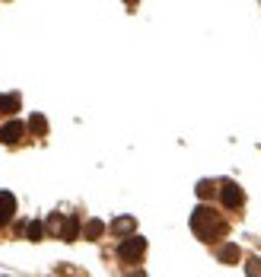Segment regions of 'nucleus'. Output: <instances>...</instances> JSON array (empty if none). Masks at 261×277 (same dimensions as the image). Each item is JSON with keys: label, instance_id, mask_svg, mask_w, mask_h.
Listing matches in <instances>:
<instances>
[{"label": "nucleus", "instance_id": "nucleus-1", "mask_svg": "<svg viewBox=\"0 0 261 277\" xmlns=\"http://www.w3.org/2000/svg\"><path fill=\"white\" fill-rule=\"evenodd\" d=\"M191 230L204 242H214V239L226 236V223L220 220V214H216L214 207H204V204L194 207V214H191Z\"/></svg>", "mask_w": 261, "mask_h": 277}, {"label": "nucleus", "instance_id": "nucleus-3", "mask_svg": "<svg viewBox=\"0 0 261 277\" xmlns=\"http://www.w3.org/2000/svg\"><path fill=\"white\" fill-rule=\"evenodd\" d=\"M220 201H223L226 210H239L246 198H242V188L236 185V182H223L220 185Z\"/></svg>", "mask_w": 261, "mask_h": 277}, {"label": "nucleus", "instance_id": "nucleus-7", "mask_svg": "<svg viewBox=\"0 0 261 277\" xmlns=\"http://www.w3.org/2000/svg\"><path fill=\"white\" fill-rule=\"evenodd\" d=\"M134 230H137L134 217H118L115 223H112V232H115V236H134Z\"/></svg>", "mask_w": 261, "mask_h": 277}, {"label": "nucleus", "instance_id": "nucleus-14", "mask_svg": "<svg viewBox=\"0 0 261 277\" xmlns=\"http://www.w3.org/2000/svg\"><path fill=\"white\" fill-rule=\"evenodd\" d=\"M246 271H248V274H261V262H258V258H255V262H248Z\"/></svg>", "mask_w": 261, "mask_h": 277}, {"label": "nucleus", "instance_id": "nucleus-6", "mask_svg": "<svg viewBox=\"0 0 261 277\" xmlns=\"http://www.w3.org/2000/svg\"><path fill=\"white\" fill-rule=\"evenodd\" d=\"M216 258H220V264H239L242 252H239V246H236V242H226L220 252H216Z\"/></svg>", "mask_w": 261, "mask_h": 277}, {"label": "nucleus", "instance_id": "nucleus-11", "mask_svg": "<svg viewBox=\"0 0 261 277\" xmlns=\"http://www.w3.org/2000/svg\"><path fill=\"white\" fill-rule=\"evenodd\" d=\"M26 236H29L32 242H42V236H45V226H42L38 220H32V223H26Z\"/></svg>", "mask_w": 261, "mask_h": 277}, {"label": "nucleus", "instance_id": "nucleus-9", "mask_svg": "<svg viewBox=\"0 0 261 277\" xmlns=\"http://www.w3.org/2000/svg\"><path fill=\"white\" fill-rule=\"evenodd\" d=\"M20 112V96H0V115H13Z\"/></svg>", "mask_w": 261, "mask_h": 277}, {"label": "nucleus", "instance_id": "nucleus-5", "mask_svg": "<svg viewBox=\"0 0 261 277\" xmlns=\"http://www.w3.org/2000/svg\"><path fill=\"white\" fill-rule=\"evenodd\" d=\"M13 214H16V198L10 192H0V226H6L13 220Z\"/></svg>", "mask_w": 261, "mask_h": 277}, {"label": "nucleus", "instance_id": "nucleus-13", "mask_svg": "<svg viewBox=\"0 0 261 277\" xmlns=\"http://www.w3.org/2000/svg\"><path fill=\"white\" fill-rule=\"evenodd\" d=\"M198 194H201V198H210V194H214V182H201V185H198Z\"/></svg>", "mask_w": 261, "mask_h": 277}, {"label": "nucleus", "instance_id": "nucleus-8", "mask_svg": "<svg viewBox=\"0 0 261 277\" xmlns=\"http://www.w3.org/2000/svg\"><path fill=\"white\" fill-rule=\"evenodd\" d=\"M60 239H64V242H76V239H80V220L67 217L64 226H60Z\"/></svg>", "mask_w": 261, "mask_h": 277}, {"label": "nucleus", "instance_id": "nucleus-12", "mask_svg": "<svg viewBox=\"0 0 261 277\" xmlns=\"http://www.w3.org/2000/svg\"><path fill=\"white\" fill-rule=\"evenodd\" d=\"M29 128H32V134H38V137H45V134H48V121L42 118V115H32Z\"/></svg>", "mask_w": 261, "mask_h": 277}, {"label": "nucleus", "instance_id": "nucleus-10", "mask_svg": "<svg viewBox=\"0 0 261 277\" xmlns=\"http://www.w3.org/2000/svg\"><path fill=\"white\" fill-rule=\"evenodd\" d=\"M102 232H106V223H102V220H90V223L83 226V236H86V239H99Z\"/></svg>", "mask_w": 261, "mask_h": 277}, {"label": "nucleus", "instance_id": "nucleus-4", "mask_svg": "<svg viewBox=\"0 0 261 277\" xmlns=\"http://www.w3.org/2000/svg\"><path fill=\"white\" fill-rule=\"evenodd\" d=\"M22 134H26V124H22V121H6V124L0 128V144L13 146V144L22 140Z\"/></svg>", "mask_w": 261, "mask_h": 277}, {"label": "nucleus", "instance_id": "nucleus-2", "mask_svg": "<svg viewBox=\"0 0 261 277\" xmlns=\"http://www.w3.org/2000/svg\"><path fill=\"white\" fill-rule=\"evenodd\" d=\"M144 252H146V239H140V236H128V239L118 246V258H121V262H128V264L140 262Z\"/></svg>", "mask_w": 261, "mask_h": 277}, {"label": "nucleus", "instance_id": "nucleus-15", "mask_svg": "<svg viewBox=\"0 0 261 277\" xmlns=\"http://www.w3.org/2000/svg\"><path fill=\"white\" fill-rule=\"evenodd\" d=\"M124 4H128V6H134V4H137V0H124Z\"/></svg>", "mask_w": 261, "mask_h": 277}]
</instances>
